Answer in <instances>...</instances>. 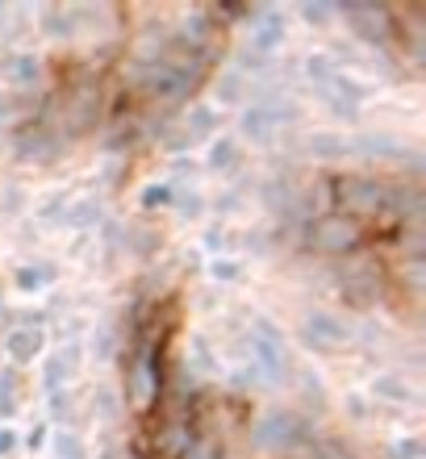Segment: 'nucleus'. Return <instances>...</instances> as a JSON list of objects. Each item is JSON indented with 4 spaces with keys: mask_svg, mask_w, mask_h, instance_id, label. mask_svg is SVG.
I'll return each mask as SVG.
<instances>
[{
    "mask_svg": "<svg viewBox=\"0 0 426 459\" xmlns=\"http://www.w3.org/2000/svg\"><path fill=\"white\" fill-rule=\"evenodd\" d=\"M209 163H213L218 171H230L234 163H239V146H234V143H218V146H213V155H209Z\"/></svg>",
    "mask_w": 426,
    "mask_h": 459,
    "instance_id": "nucleus-12",
    "label": "nucleus"
},
{
    "mask_svg": "<svg viewBox=\"0 0 426 459\" xmlns=\"http://www.w3.org/2000/svg\"><path fill=\"white\" fill-rule=\"evenodd\" d=\"M13 447V435H9V430H0V451H9Z\"/></svg>",
    "mask_w": 426,
    "mask_h": 459,
    "instance_id": "nucleus-21",
    "label": "nucleus"
},
{
    "mask_svg": "<svg viewBox=\"0 0 426 459\" xmlns=\"http://www.w3.org/2000/svg\"><path fill=\"white\" fill-rule=\"evenodd\" d=\"M314 459H355V455L343 447V443H317V447H314Z\"/></svg>",
    "mask_w": 426,
    "mask_h": 459,
    "instance_id": "nucleus-14",
    "label": "nucleus"
},
{
    "mask_svg": "<svg viewBox=\"0 0 426 459\" xmlns=\"http://www.w3.org/2000/svg\"><path fill=\"white\" fill-rule=\"evenodd\" d=\"M168 196H171V188H146L143 201L146 205H168Z\"/></svg>",
    "mask_w": 426,
    "mask_h": 459,
    "instance_id": "nucleus-17",
    "label": "nucleus"
},
{
    "mask_svg": "<svg viewBox=\"0 0 426 459\" xmlns=\"http://www.w3.org/2000/svg\"><path fill=\"white\" fill-rule=\"evenodd\" d=\"M38 342L42 339H38L34 330H30V334H13V355H17V359H30V355L38 351Z\"/></svg>",
    "mask_w": 426,
    "mask_h": 459,
    "instance_id": "nucleus-13",
    "label": "nucleus"
},
{
    "mask_svg": "<svg viewBox=\"0 0 426 459\" xmlns=\"http://www.w3.org/2000/svg\"><path fill=\"white\" fill-rule=\"evenodd\" d=\"M213 276H218V280H234L239 272H234V264H218V267H213Z\"/></svg>",
    "mask_w": 426,
    "mask_h": 459,
    "instance_id": "nucleus-19",
    "label": "nucleus"
},
{
    "mask_svg": "<svg viewBox=\"0 0 426 459\" xmlns=\"http://www.w3.org/2000/svg\"><path fill=\"white\" fill-rule=\"evenodd\" d=\"M301 334H305V342H309L314 351H330V355L352 342V339H347V330H343L335 317H326V314H309V317H305Z\"/></svg>",
    "mask_w": 426,
    "mask_h": 459,
    "instance_id": "nucleus-8",
    "label": "nucleus"
},
{
    "mask_svg": "<svg viewBox=\"0 0 426 459\" xmlns=\"http://www.w3.org/2000/svg\"><path fill=\"white\" fill-rule=\"evenodd\" d=\"M305 17H309V22H326L330 9H317V4H309V9H305Z\"/></svg>",
    "mask_w": 426,
    "mask_h": 459,
    "instance_id": "nucleus-20",
    "label": "nucleus"
},
{
    "mask_svg": "<svg viewBox=\"0 0 426 459\" xmlns=\"http://www.w3.org/2000/svg\"><path fill=\"white\" fill-rule=\"evenodd\" d=\"M305 443H309V426L289 410L264 413L256 426V447L268 451V455H292V451H301Z\"/></svg>",
    "mask_w": 426,
    "mask_h": 459,
    "instance_id": "nucleus-2",
    "label": "nucleus"
},
{
    "mask_svg": "<svg viewBox=\"0 0 426 459\" xmlns=\"http://www.w3.org/2000/svg\"><path fill=\"white\" fill-rule=\"evenodd\" d=\"M22 289H34V284H42V280H47V272H22Z\"/></svg>",
    "mask_w": 426,
    "mask_h": 459,
    "instance_id": "nucleus-18",
    "label": "nucleus"
},
{
    "mask_svg": "<svg viewBox=\"0 0 426 459\" xmlns=\"http://www.w3.org/2000/svg\"><path fill=\"white\" fill-rule=\"evenodd\" d=\"M339 289L352 309H368V305H377L380 292H385V272H380L377 259L347 264V267H339Z\"/></svg>",
    "mask_w": 426,
    "mask_h": 459,
    "instance_id": "nucleus-3",
    "label": "nucleus"
},
{
    "mask_svg": "<svg viewBox=\"0 0 426 459\" xmlns=\"http://www.w3.org/2000/svg\"><path fill=\"white\" fill-rule=\"evenodd\" d=\"M289 117H292L289 105H276V100H259L256 109H247L243 130H247V138H256V143H264V138H272V134L281 130V126H284Z\"/></svg>",
    "mask_w": 426,
    "mask_h": 459,
    "instance_id": "nucleus-7",
    "label": "nucleus"
},
{
    "mask_svg": "<svg viewBox=\"0 0 426 459\" xmlns=\"http://www.w3.org/2000/svg\"><path fill=\"white\" fill-rule=\"evenodd\" d=\"M281 38H284L281 13H268V17H264V30H256V47H259V55H264V50H272L276 42H281Z\"/></svg>",
    "mask_w": 426,
    "mask_h": 459,
    "instance_id": "nucleus-10",
    "label": "nucleus"
},
{
    "mask_svg": "<svg viewBox=\"0 0 426 459\" xmlns=\"http://www.w3.org/2000/svg\"><path fill=\"white\" fill-rule=\"evenodd\" d=\"M213 121H218V113L209 109V105H196V109L188 113V138H201L205 130H213Z\"/></svg>",
    "mask_w": 426,
    "mask_h": 459,
    "instance_id": "nucleus-11",
    "label": "nucleus"
},
{
    "mask_svg": "<svg viewBox=\"0 0 426 459\" xmlns=\"http://www.w3.org/2000/svg\"><path fill=\"white\" fill-rule=\"evenodd\" d=\"M364 238V226L347 213H330V218L314 221V247L326 255H339V251H355Z\"/></svg>",
    "mask_w": 426,
    "mask_h": 459,
    "instance_id": "nucleus-4",
    "label": "nucleus"
},
{
    "mask_svg": "<svg viewBox=\"0 0 426 459\" xmlns=\"http://www.w3.org/2000/svg\"><path fill=\"white\" fill-rule=\"evenodd\" d=\"M97 113H100V97L92 84H75L63 92V126L72 134L88 130V126L97 121Z\"/></svg>",
    "mask_w": 426,
    "mask_h": 459,
    "instance_id": "nucleus-6",
    "label": "nucleus"
},
{
    "mask_svg": "<svg viewBox=\"0 0 426 459\" xmlns=\"http://www.w3.org/2000/svg\"><path fill=\"white\" fill-rule=\"evenodd\" d=\"M347 17H352V25L368 38V42H385V38H389V13L377 9V4H360V9L352 4Z\"/></svg>",
    "mask_w": 426,
    "mask_h": 459,
    "instance_id": "nucleus-9",
    "label": "nucleus"
},
{
    "mask_svg": "<svg viewBox=\"0 0 426 459\" xmlns=\"http://www.w3.org/2000/svg\"><path fill=\"white\" fill-rule=\"evenodd\" d=\"M335 196H339V205L347 218L360 221V213H380V209H393V196L397 188L377 176H339V180H330Z\"/></svg>",
    "mask_w": 426,
    "mask_h": 459,
    "instance_id": "nucleus-1",
    "label": "nucleus"
},
{
    "mask_svg": "<svg viewBox=\"0 0 426 459\" xmlns=\"http://www.w3.org/2000/svg\"><path fill=\"white\" fill-rule=\"evenodd\" d=\"M222 97H226V100L243 97V75H222Z\"/></svg>",
    "mask_w": 426,
    "mask_h": 459,
    "instance_id": "nucleus-15",
    "label": "nucleus"
},
{
    "mask_svg": "<svg viewBox=\"0 0 426 459\" xmlns=\"http://www.w3.org/2000/svg\"><path fill=\"white\" fill-rule=\"evenodd\" d=\"M251 347H256V363L264 380L268 385H284V376H289V359H284V342L281 334L268 326V322H259L256 334H251Z\"/></svg>",
    "mask_w": 426,
    "mask_h": 459,
    "instance_id": "nucleus-5",
    "label": "nucleus"
},
{
    "mask_svg": "<svg viewBox=\"0 0 426 459\" xmlns=\"http://www.w3.org/2000/svg\"><path fill=\"white\" fill-rule=\"evenodd\" d=\"M13 75H17V80H25V84H34V80H38V63L34 59H17V72H13Z\"/></svg>",
    "mask_w": 426,
    "mask_h": 459,
    "instance_id": "nucleus-16",
    "label": "nucleus"
}]
</instances>
